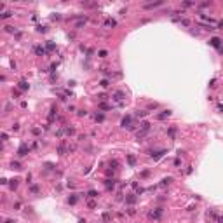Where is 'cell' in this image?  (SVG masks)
Returning <instances> with one entry per match:
<instances>
[{
	"instance_id": "6da1fadb",
	"label": "cell",
	"mask_w": 223,
	"mask_h": 223,
	"mask_svg": "<svg viewBox=\"0 0 223 223\" xmlns=\"http://www.w3.org/2000/svg\"><path fill=\"white\" fill-rule=\"evenodd\" d=\"M113 99L117 101V105H119V106H124V99H126V94H124L122 91H117V92L113 94Z\"/></svg>"
},
{
	"instance_id": "7a4b0ae2",
	"label": "cell",
	"mask_w": 223,
	"mask_h": 223,
	"mask_svg": "<svg viewBox=\"0 0 223 223\" xmlns=\"http://www.w3.org/2000/svg\"><path fill=\"white\" fill-rule=\"evenodd\" d=\"M162 214H164V209H162V208H157V209H153L148 216H150V218H153V220H160V218H162Z\"/></svg>"
},
{
	"instance_id": "3957f363",
	"label": "cell",
	"mask_w": 223,
	"mask_h": 223,
	"mask_svg": "<svg viewBox=\"0 0 223 223\" xmlns=\"http://www.w3.org/2000/svg\"><path fill=\"white\" fill-rule=\"evenodd\" d=\"M209 45H213V47H216L218 51L221 49V38L220 37H213V38H209Z\"/></svg>"
},
{
	"instance_id": "277c9868",
	"label": "cell",
	"mask_w": 223,
	"mask_h": 223,
	"mask_svg": "<svg viewBox=\"0 0 223 223\" xmlns=\"http://www.w3.org/2000/svg\"><path fill=\"white\" fill-rule=\"evenodd\" d=\"M131 122H133V117H131V115H126V117L122 119V122H120V126H122L124 129H129V127H131Z\"/></svg>"
},
{
	"instance_id": "5b68a950",
	"label": "cell",
	"mask_w": 223,
	"mask_h": 223,
	"mask_svg": "<svg viewBox=\"0 0 223 223\" xmlns=\"http://www.w3.org/2000/svg\"><path fill=\"white\" fill-rule=\"evenodd\" d=\"M28 152H30V147L26 143H23L21 147H19V150H17V155L19 157H25V155H28Z\"/></svg>"
},
{
	"instance_id": "8992f818",
	"label": "cell",
	"mask_w": 223,
	"mask_h": 223,
	"mask_svg": "<svg viewBox=\"0 0 223 223\" xmlns=\"http://www.w3.org/2000/svg\"><path fill=\"white\" fill-rule=\"evenodd\" d=\"M162 4H164V2H162V0H159V2H150V4H143V7H145V9H155V7H160Z\"/></svg>"
},
{
	"instance_id": "52a82bcc",
	"label": "cell",
	"mask_w": 223,
	"mask_h": 223,
	"mask_svg": "<svg viewBox=\"0 0 223 223\" xmlns=\"http://www.w3.org/2000/svg\"><path fill=\"white\" fill-rule=\"evenodd\" d=\"M136 200H138V195H136V193H133V195H127V197H126V204L133 206V204H136Z\"/></svg>"
},
{
	"instance_id": "ba28073f",
	"label": "cell",
	"mask_w": 223,
	"mask_h": 223,
	"mask_svg": "<svg viewBox=\"0 0 223 223\" xmlns=\"http://www.w3.org/2000/svg\"><path fill=\"white\" fill-rule=\"evenodd\" d=\"M33 51H35V54H37V56H45V54H47V49H44L42 45H37Z\"/></svg>"
},
{
	"instance_id": "9c48e42d",
	"label": "cell",
	"mask_w": 223,
	"mask_h": 223,
	"mask_svg": "<svg viewBox=\"0 0 223 223\" xmlns=\"http://www.w3.org/2000/svg\"><path fill=\"white\" fill-rule=\"evenodd\" d=\"M166 153H167V150H159L157 153H152V157H153V160H159V159H162V157H164Z\"/></svg>"
},
{
	"instance_id": "30bf717a",
	"label": "cell",
	"mask_w": 223,
	"mask_h": 223,
	"mask_svg": "<svg viewBox=\"0 0 223 223\" xmlns=\"http://www.w3.org/2000/svg\"><path fill=\"white\" fill-rule=\"evenodd\" d=\"M167 117H171V112H169V110H164V112H160V113L157 115L159 120H164V119H167Z\"/></svg>"
},
{
	"instance_id": "8fae6325",
	"label": "cell",
	"mask_w": 223,
	"mask_h": 223,
	"mask_svg": "<svg viewBox=\"0 0 223 223\" xmlns=\"http://www.w3.org/2000/svg\"><path fill=\"white\" fill-rule=\"evenodd\" d=\"M105 187H106V190H113V187H115V179H105Z\"/></svg>"
},
{
	"instance_id": "7c38bea8",
	"label": "cell",
	"mask_w": 223,
	"mask_h": 223,
	"mask_svg": "<svg viewBox=\"0 0 223 223\" xmlns=\"http://www.w3.org/2000/svg\"><path fill=\"white\" fill-rule=\"evenodd\" d=\"M127 164H129L131 167H134V166H136V157H134L133 153H129V155H127Z\"/></svg>"
},
{
	"instance_id": "4fadbf2b",
	"label": "cell",
	"mask_w": 223,
	"mask_h": 223,
	"mask_svg": "<svg viewBox=\"0 0 223 223\" xmlns=\"http://www.w3.org/2000/svg\"><path fill=\"white\" fill-rule=\"evenodd\" d=\"M86 23H87V17L84 16V17H80V19H78V21L75 23V28H82V26H84Z\"/></svg>"
},
{
	"instance_id": "5bb4252c",
	"label": "cell",
	"mask_w": 223,
	"mask_h": 223,
	"mask_svg": "<svg viewBox=\"0 0 223 223\" xmlns=\"http://www.w3.org/2000/svg\"><path fill=\"white\" fill-rule=\"evenodd\" d=\"M17 87L21 89V91H26V89H30V84L26 82V80H21V82L17 84Z\"/></svg>"
},
{
	"instance_id": "9a60e30c",
	"label": "cell",
	"mask_w": 223,
	"mask_h": 223,
	"mask_svg": "<svg viewBox=\"0 0 223 223\" xmlns=\"http://www.w3.org/2000/svg\"><path fill=\"white\" fill-rule=\"evenodd\" d=\"M58 153H59V155H65V153H66V143H65V141H63L61 145H59V148H58Z\"/></svg>"
},
{
	"instance_id": "2e32d148",
	"label": "cell",
	"mask_w": 223,
	"mask_h": 223,
	"mask_svg": "<svg viewBox=\"0 0 223 223\" xmlns=\"http://www.w3.org/2000/svg\"><path fill=\"white\" fill-rule=\"evenodd\" d=\"M17 185H19V179H17V178H14V179H11V183H9V187H11V190H16V188H17Z\"/></svg>"
},
{
	"instance_id": "e0dca14e",
	"label": "cell",
	"mask_w": 223,
	"mask_h": 223,
	"mask_svg": "<svg viewBox=\"0 0 223 223\" xmlns=\"http://www.w3.org/2000/svg\"><path fill=\"white\" fill-rule=\"evenodd\" d=\"M167 134H169V138H171V139H174V136H176V127H174V126H171V127L167 129Z\"/></svg>"
},
{
	"instance_id": "ac0fdd59",
	"label": "cell",
	"mask_w": 223,
	"mask_h": 223,
	"mask_svg": "<svg viewBox=\"0 0 223 223\" xmlns=\"http://www.w3.org/2000/svg\"><path fill=\"white\" fill-rule=\"evenodd\" d=\"M171 181H173V178H171V176H167V178H164V179H162V181H160V187H166V185H169V183H171Z\"/></svg>"
},
{
	"instance_id": "d6986e66",
	"label": "cell",
	"mask_w": 223,
	"mask_h": 223,
	"mask_svg": "<svg viewBox=\"0 0 223 223\" xmlns=\"http://www.w3.org/2000/svg\"><path fill=\"white\" fill-rule=\"evenodd\" d=\"M45 49H47V51H56V44H54V42H47V44H45Z\"/></svg>"
},
{
	"instance_id": "ffe728a7",
	"label": "cell",
	"mask_w": 223,
	"mask_h": 223,
	"mask_svg": "<svg viewBox=\"0 0 223 223\" xmlns=\"http://www.w3.org/2000/svg\"><path fill=\"white\" fill-rule=\"evenodd\" d=\"M65 134H68V136H73V134H75V129L66 126V127H65Z\"/></svg>"
},
{
	"instance_id": "44dd1931",
	"label": "cell",
	"mask_w": 223,
	"mask_h": 223,
	"mask_svg": "<svg viewBox=\"0 0 223 223\" xmlns=\"http://www.w3.org/2000/svg\"><path fill=\"white\" fill-rule=\"evenodd\" d=\"M115 25H117V23L113 21V19H108V21H105V26H106V28H113Z\"/></svg>"
},
{
	"instance_id": "7402d4cb",
	"label": "cell",
	"mask_w": 223,
	"mask_h": 223,
	"mask_svg": "<svg viewBox=\"0 0 223 223\" xmlns=\"http://www.w3.org/2000/svg\"><path fill=\"white\" fill-rule=\"evenodd\" d=\"M11 167H12V169H16V171L23 169V167H21V164H19V162H11Z\"/></svg>"
},
{
	"instance_id": "603a6c76",
	"label": "cell",
	"mask_w": 223,
	"mask_h": 223,
	"mask_svg": "<svg viewBox=\"0 0 223 223\" xmlns=\"http://www.w3.org/2000/svg\"><path fill=\"white\" fill-rule=\"evenodd\" d=\"M4 28H5V31H7V33H16V31H17V28L9 26V25H7V26H4Z\"/></svg>"
},
{
	"instance_id": "cb8c5ba5",
	"label": "cell",
	"mask_w": 223,
	"mask_h": 223,
	"mask_svg": "<svg viewBox=\"0 0 223 223\" xmlns=\"http://www.w3.org/2000/svg\"><path fill=\"white\" fill-rule=\"evenodd\" d=\"M110 167H112V169H117V167H119V160H117V159L110 160Z\"/></svg>"
},
{
	"instance_id": "d4e9b609",
	"label": "cell",
	"mask_w": 223,
	"mask_h": 223,
	"mask_svg": "<svg viewBox=\"0 0 223 223\" xmlns=\"http://www.w3.org/2000/svg\"><path fill=\"white\" fill-rule=\"evenodd\" d=\"M179 23L183 25V26H187V28H188V26H190V19H187V17H181V21H179Z\"/></svg>"
},
{
	"instance_id": "484cf974",
	"label": "cell",
	"mask_w": 223,
	"mask_h": 223,
	"mask_svg": "<svg viewBox=\"0 0 223 223\" xmlns=\"http://www.w3.org/2000/svg\"><path fill=\"white\" fill-rule=\"evenodd\" d=\"M11 16H14V12H12V11H5V12L2 14V19H7V17H11Z\"/></svg>"
},
{
	"instance_id": "4316f807",
	"label": "cell",
	"mask_w": 223,
	"mask_h": 223,
	"mask_svg": "<svg viewBox=\"0 0 223 223\" xmlns=\"http://www.w3.org/2000/svg\"><path fill=\"white\" fill-rule=\"evenodd\" d=\"M87 195H89V197H91V199H96V197H98V195H99V193H98V192H96V190H89V192H87Z\"/></svg>"
},
{
	"instance_id": "83f0119b",
	"label": "cell",
	"mask_w": 223,
	"mask_h": 223,
	"mask_svg": "<svg viewBox=\"0 0 223 223\" xmlns=\"http://www.w3.org/2000/svg\"><path fill=\"white\" fill-rule=\"evenodd\" d=\"M37 31H38V33H45V31H47V26H42V25H38V26H37Z\"/></svg>"
},
{
	"instance_id": "f1b7e54d",
	"label": "cell",
	"mask_w": 223,
	"mask_h": 223,
	"mask_svg": "<svg viewBox=\"0 0 223 223\" xmlns=\"http://www.w3.org/2000/svg\"><path fill=\"white\" fill-rule=\"evenodd\" d=\"M139 127H141V129H147V131H150V122H141V124H139Z\"/></svg>"
},
{
	"instance_id": "f546056e",
	"label": "cell",
	"mask_w": 223,
	"mask_h": 223,
	"mask_svg": "<svg viewBox=\"0 0 223 223\" xmlns=\"http://www.w3.org/2000/svg\"><path fill=\"white\" fill-rule=\"evenodd\" d=\"M77 200H78V197L77 195H72V197H68V204H75Z\"/></svg>"
},
{
	"instance_id": "4dcf8cb0",
	"label": "cell",
	"mask_w": 223,
	"mask_h": 223,
	"mask_svg": "<svg viewBox=\"0 0 223 223\" xmlns=\"http://www.w3.org/2000/svg\"><path fill=\"white\" fill-rule=\"evenodd\" d=\"M94 119H96V122H103L105 115H103V113H96V117H94Z\"/></svg>"
},
{
	"instance_id": "1f68e13d",
	"label": "cell",
	"mask_w": 223,
	"mask_h": 223,
	"mask_svg": "<svg viewBox=\"0 0 223 223\" xmlns=\"http://www.w3.org/2000/svg\"><path fill=\"white\" fill-rule=\"evenodd\" d=\"M99 86H101V87H108V86H110L108 78H103V80H101V82H99Z\"/></svg>"
},
{
	"instance_id": "d6a6232c",
	"label": "cell",
	"mask_w": 223,
	"mask_h": 223,
	"mask_svg": "<svg viewBox=\"0 0 223 223\" xmlns=\"http://www.w3.org/2000/svg\"><path fill=\"white\" fill-rule=\"evenodd\" d=\"M147 115H148V112H145V110H141V112L136 113V117H139V119H143V117H147Z\"/></svg>"
},
{
	"instance_id": "836d02e7",
	"label": "cell",
	"mask_w": 223,
	"mask_h": 223,
	"mask_svg": "<svg viewBox=\"0 0 223 223\" xmlns=\"http://www.w3.org/2000/svg\"><path fill=\"white\" fill-rule=\"evenodd\" d=\"M99 108H101V110H108L110 106H108V105L105 103V101H101V103H99Z\"/></svg>"
},
{
	"instance_id": "e575fe53",
	"label": "cell",
	"mask_w": 223,
	"mask_h": 223,
	"mask_svg": "<svg viewBox=\"0 0 223 223\" xmlns=\"http://www.w3.org/2000/svg\"><path fill=\"white\" fill-rule=\"evenodd\" d=\"M30 192H31V193H38V187H37V185H31V187H30Z\"/></svg>"
},
{
	"instance_id": "d590c367",
	"label": "cell",
	"mask_w": 223,
	"mask_h": 223,
	"mask_svg": "<svg viewBox=\"0 0 223 223\" xmlns=\"http://www.w3.org/2000/svg\"><path fill=\"white\" fill-rule=\"evenodd\" d=\"M77 115H78V117H86V115H87V112H86V110H78V112H77Z\"/></svg>"
},
{
	"instance_id": "8d00e7d4",
	"label": "cell",
	"mask_w": 223,
	"mask_h": 223,
	"mask_svg": "<svg viewBox=\"0 0 223 223\" xmlns=\"http://www.w3.org/2000/svg\"><path fill=\"white\" fill-rule=\"evenodd\" d=\"M98 54H99V58H106V56H108V52H106V51H99Z\"/></svg>"
},
{
	"instance_id": "74e56055",
	"label": "cell",
	"mask_w": 223,
	"mask_h": 223,
	"mask_svg": "<svg viewBox=\"0 0 223 223\" xmlns=\"http://www.w3.org/2000/svg\"><path fill=\"white\" fill-rule=\"evenodd\" d=\"M181 5H183V7H192V5H195V4H193V2H183Z\"/></svg>"
},
{
	"instance_id": "f35d334b",
	"label": "cell",
	"mask_w": 223,
	"mask_h": 223,
	"mask_svg": "<svg viewBox=\"0 0 223 223\" xmlns=\"http://www.w3.org/2000/svg\"><path fill=\"white\" fill-rule=\"evenodd\" d=\"M209 5H211L209 2H202V4H199V7H209Z\"/></svg>"
},
{
	"instance_id": "ab89813d",
	"label": "cell",
	"mask_w": 223,
	"mask_h": 223,
	"mask_svg": "<svg viewBox=\"0 0 223 223\" xmlns=\"http://www.w3.org/2000/svg\"><path fill=\"white\" fill-rule=\"evenodd\" d=\"M31 133H33V134H40V129H38V127H33Z\"/></svg>"
},
{
	"instance_id": "60d3db41",
	"label": "cell",
	"mask_w": 223,
	"mask_h": 223,
	"mask_svg": "<svg viewBox=\"0 0 223 223\" xmlns=\"http://www.w3.org/2000/svg\"><path fill=\"white\" fill-rule=\"evenodd\" d=\"M216 221H218V223H223V216H220V214H216Z\"/></svg>"
},
{
	"instance_id": "b9f144b4",
	"label": "cell",
	"mask_w": 223,
	"mask_h": 223,
	"mask_svg": "<svg viewBox=\"0 0 223 223\" xmlns=\"http://www.w3.org/2000/svg\"><path fill=\"white\" fill-rule=\"evenodd\" d=\"M89 208H91V209H94V208H96V202H92V200H89Z\"/></svg>"
},
{
	"instance_id": "7bdbcfd3",
	"label": "cell",
	"mask_w": 223,
	"mask_h": 223,
	"mask_svg": "<svg viewBox=\"0 0 223 223\" xmlns=\"http://www.w3.org/2000/svg\"><path fill=\"white\" fill-rule=\"evenodd\" d=\"M209 86H211V87H214V86H216V78H213V80H211V82H209Z\"/></svg>"
},
{
	"instance_id": "ee69618b",
	"label": "cell",
	"mask_w": 223,
	"mask_h": 223,
	"mask_svg": "<svg viewBox=\"0 0 223 223\" xmlns=\"http://www.w3.org/2000/svg\"><path fill=\"white\" fill-rule=\"evenodd\" d=\"M148 174H150V171H143V173H141V176H143V178H147Z\"/></svg>"
},
{
	"instance_id": "f6af8a7d",
	"label": "cell",
	"mask_w": 223,
	"mask_h": 223,
	"mask_svg": "<svg viewBox=\"0 0 223 223\" xmlns=\"http://www.w3.org/2000/svg\"><path fill=\"white\" fill-rule=\"evenodd\" d=\"M7 138H9V136H7V133H2V141H5Z\"/></svg>"
},
{
	"instance_id": "bcb514c9",
	"label": "cell",
	"mask_w": 223,
	"mask_h": 223,
	"mask_svg": "<svg viewBox=\"0 0 223 223\" xmlns=\"http://www.w3.org/2000/svg\"><path fill=\"white\" fill-rule=\"evenodd\" d=\"M218 112H223V105H221V103L218 105Z\"/></svg>"
},
{
	"instance_id": "7dc6e473",
	"label": "cell",
	"mask_w": 223,
	"mask_h": 223,
	"mask_svg": "<svg viewBox=\"0 0 223 223\" xmlns=\"http://www.w3.org/2000/svg\"><path fill=\"white\" fill-rule=\"evenodd\" d=\"M4 223H14V221H12V220H5Z\"/></svg>"
}]
</instances>
